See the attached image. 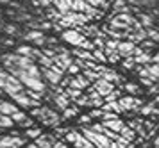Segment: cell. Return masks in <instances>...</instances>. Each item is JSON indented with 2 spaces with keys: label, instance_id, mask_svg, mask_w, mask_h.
I'll return each instance as SVG.
<instances>
[{
  "label": "cell",
  "instance_id": "cell-1",
  "mask_svg": "<svg viewBox=\"0 0 159 148\" xmlns=\"http://www.w3.org/2000/svg\"><path fill=\"white\" fill-rule=\"evenodd\" d=\"M82 136L88 137V139L93 143L97 148H106V146H109V143H111V139H109L106 134H102V132H95V130L86 128V127L82 128Z\"/></svg>",
  "mask_w": 159,
  "mask_h": 148
},
{
  "label": "cell",
  "instance_id": "cell-2",
  "mask_svg": "<svg viewBox=\"0 0 159 148\" xmlns=\"http://www.w3.org/2000/svg\"><path fill=\"white\" fill-rule=\"evenodd\" d=\"M4 91L7 93L9 96H11V95H15V93H18V91H23V82L18 77H15V75H11V73H9L7 78H6Z\"/></svg>",
  "mask_w": 159,
  "mask_h": 148
},
{
  "label": "cell",
  "instance_id": "cell-3",
  "mask_svg": "<svg viewBox=\"0 0 159 148\" xmlns=\"http://www.w3.org/2000/svg\"><path fill=\"white\" fill-rule=\"evenodd\" d=\"M84 38H86V36L82 34V32H79L77 29H66L65 32H63V39H65L66 43L73 45V47H79Z\"/></svg>",
  "mask_w": 159,
  "mask_h": 148
},
{
  "label": "cell",
  "instance_id": "cell-4",
  "mask_svg": "<svg viewBox=\"0 0 159 148\" xmlns=\"http://www.w3.org/2000/svg\"><path fill=\"white\" fill-rule=\"evenodd\" d=\"M11 96H13V100L18 105H22V107H38L39 105V100H32L27 93H23V91H18L15 95H11Z\"/></svg>",
  "mask_w": 159,
  "mask_h": 148
},
{
  "label": "cell",
  "instance_id": "cell-5",
  "mask_svg": "<svg viewBox=\"0 0 159 148\" xmlns=\"http://www.w3.org/2000/svg\"><path fill=\"white\" fill-rule=\"evenodd\" d=\"M23 39H27V41H32L34 45H38V47H41V45H45L47 43V36L39 30V29H32V30H29L27 34L23 36Z\"/></svg>",
  "mask_w": 159,
  "mask_h": 148
},
{
  "label": "cell",
  "instance_id": "cell-6",
  "mask_svg": "<svg viewBox=\"0 0 159 148\" xmlns=\"http://www.w3.org/2000/svg\"><path fill=\"white\" fill-rule=\"evenodd\" d=\"M23 146V139L16 136H2L0 137V148H20Z\"/></svg>",
  "mask_w": 159,
  "mask_h": 148
},
{
  "label": "cell",
  "instance_id": "cell-7",
  "mask_svg": "<svg viewBox=\"0 0 159 148\" xmlns=\"http://www.w3.org/2000/svg\"><path fill=\"white\" fill-rule=\"evenodd\" d=\"M118 104L122 105L123 111H130V109H138V107L143 105V102L139 98H134V96H122L118 98Z\"/></svg>",
  "mask_w": 159,
  "mask_h": 148
},
{
  "label": "cell",
  "instance_id": "cell-8",
  "mask_svg": "<svg viewBox=\"0 0 159 148\" xmlns=\"http://www.w3.org/2000/svg\"><path fill=\"white\" fill-rule=\"evenodd\" d=\"M132 50H134V43L132 41H118V47H116V52L120 57H129L132 56Z\"/></svg>",
  "mask_w": 159,
  "mask_h": 148
},
{
  "label": "cell",
  "instance_id": "cell-9",
  "mask_svg": "<svg viewBox=\"0 0 159 148\" xmlns=\"http://www.w3.org/2000/svg\"><path fill=\"white\" fill-rule=\"evenodd\" d=\"M95 89H97V91L100 93L102 96H104V95H107L109 91H113V89H115V87H113V82H109V80H106V78H97V80H95V86H93Z\"/></svg>",
  "mask_w": 159,
  "mask_h": 148
},
{
  "label": "cell",
  "instance_id": "cell-10",
  "mask_svg": "<svg viewBox=\"0 0 159 148\" xmlns=\"http://www.w3.org/2000/svg\"><path fill=\"white\" fill-rule=\"evenodd\" d=\"M68 86H70V87H77V89H86L88 86H89V80H88L84 75H79V73H77L75 77L70 78V84Z\"/></svg>",
  "mask_w": 159,
  "mask_h": 148
},
{
  "label": "cell",
  "instance_id": "cell-11",
  "mask_svg": "<svg viewBox=\"0 0 159 148\" xmlns=\"http://www.w3.org/2000/svg\"><path fill=\"white\" fill-rule=\"evenodd\" d=\"M43 75H45V78H47V80H48L52 86H59L61 78H63V75L56 73V71L50 70V68H45V70H43Z\"/></svg>",
  "mask_w": 159,
  "mask_h": 148
},
{
  "label": "cell",
  "instance_id": "cell-12",
  "mask_svg": "<svg viewBox=\"0 0 159 148\" xmlns=\"http://www.w3.org/2000/svg\"><path fill=\"white\" fill-rule=\"evenodd\" d=\"M102 125L104 127H107V128H111V130H115V132H120L122 130V127L125 125L120 118H113V120H106V121H102Z\"/></svg>",
  "mask_w": 159,
  "mask_h": 148
},
{
  "label": "cell",
  "instance_id": "cell-13",
  "mask_svg": "<svg viewBox=\"0 0 159 148\" xmlns=\"http://www.w3.org/2000/svg\"><path fill=\"white\" fill-rule=\"evenodd\" d=\"M125 38H129V41H132V43H141L147 38V30L145 29H139V30H134V32H127V36Z\"/></svg>",
  "mask_w": 159,
  "mask_h": 148
},
{
  "label": "cell",
  "instance_id": "cell-14",
  "mask_svg": "<svg viewBox=\"0 0 159 148\" xmlns=\"http://www.w3.org/2000/svg\"><path fill=\"white\" fill-rule=\"evenodd\" d=\"M102 111H113V113H123L122 105L118 104V100H113V102H104L102 104Z\"/></svg>",
  "mask_w": 159,
  "mask_h": 148
},
{
  "label": "cell",
  "instance_id": "cell-15",
  "mask_svg": "<svg viewBox=\"0 0 159 148\" xmlns=\"http://www.w3.org/2000/svg\"><path fill=\"white\" fill-rule=\"evenodd\" d=\"M54 143V136H38L36 137V145L39 148H52Z\"/></svg>",
  "mask_w": 159,
  "mask_h": 148
},
{
  "label": "cell",
  "instance_id": "cell-16",
  "mask_svg": "<svg viewBox=\"0 0 159 148\" xmlns=\"http://www.w3.org/2000/svg\"><path fill=\"white\" fill-rule=\"evenodd\" d=\"M118 134L122 136V137H125L127 141H130V143H132V139L136 137V130H134L132 127H127V125H123V127H122V130H120Z\"/></svg>",
  "mask_w": 159,
  "mask_h": 148
},
{
  "label": "cell",
  "instance_id": "cell-17",
  "mask_svg": "<svg viewBox=\"0 0 159 148\" xmlns=\"http://www.w3.org/2000/svg\"><path fill=\"white\" fill-rule=\"evenodd\" d=\"M54 102L57 104L59 109H66V107H68V104H70V98H68V96L65 95V91H63V93H59V95H56V96H54Z\"/></svg>",
  "mask_w": 159,
  "mask_h": 148
},
{
  "label": "cell",
  "instance_id": "cell-18",
  "mask_svg": "<svg viewBox=\"0 0 159 148\" xmlns=\"http://www.w3.org/2000/svg\"><path fill=\"white\" fill-rule=\"evenodd\" d=\"M73 54L77 57H80V59H84V61H95L93 59V54H91V50H84V48H77V50H73Z\"/></svg>",
  "mask_w": 159,
  "mask_h": 148
},
{
  "label": "cell",
  "instance_id": "cell-19",
  "mask_svg": "<svg viewBox=\"0 0 159 148\" xmlns=\"http://www.w3.org/2000/svg\"><path fill=\"white\" fill-rule=\"evenodd\" d=\"M52 2H54L56 9H57L61 14H66L68 11H72V9H70V4H68V2H65V0H52Z\"/></svg>",
  "mask_w": 159,
  "mask_h": 148
},
{
  "label": "cell",
  "instance_id": "cell-20",
  "mask_svg": "<svg viewBox=\"0 0 159 148\" xmlns=\"http://www.w3.org/2000/svg\"><path fill=\"white\" fill-rule=\"evenodd\" d=\"M88 6H89V4H88L86 0H73L70 9H72V11H80V13H84L88 9Z\"/></svg>",
  "mask_w": 159,
  "mask_h": 148
},
{
  "label": "cell",
  "instance_id": "cell-21",
  "mask_svg": "<svg viewBox=\"0 0 159 148\" xmlns=\"http://www.w3.org/2000/svg\"><path fill=\"white\" fill-rule=\"evenodd\" d=\"M15 111H16L15 104H9V102H0V114H7V116H11Z\"/></svg>",
  "mask_w": 159,
  "mask_h": 148
},
{
  "label": "cell",
  "instance_id": "cell-22",
  "mask_svg": "<svg viewBox=\"0 0 159 148\" xmlns=\"http://www.w3.org/2000/svg\"><path fill=\"white\" fill-rule=\"evenodd\" d=\"M132 57H134V63L136 64H148V63H152V57H150L148 52H141L139 56H132Z\"/></svg>",
  "mask_w": 159,
  "mask_h": 148
},
{
  "label": "cell",
  "instance_id": "cell-23",
  "mask_svg": "<svg viewBox=\"0 0 159 148\" xmlns=\"http://www.w3.org/2000/svg\"><path fill=\"white\" fill-rule=\"evenodd\" d=\"M65 95L68 96V98L77 100V98L80 96V95H82V89H77V87H70V86H68V87L65 89Z\"/></svg>",
  "mask_w": 159,
  "mask_h": 148
},
{
  "label": "cell",
  "instance_id": "cell-24",
  "mask_svg": "<svg viewBox=\"0 0 159 148\" xmlns=\"http://www.w3.org/2000/svg\"><path fill=\"white\" fill-rule=\"evenodd\" d=\"M156 104L154 102H150V104H145V105H141V109H139V114H143V116H150V114H154V111H156Z\"/></svg>",
  "mask_w": 159,
  "mask_h": 148
},
{
  "label": "cell",
  "instance_id": "cell-25",
  "mask_svg": "<svg viewBox=\"0 0 159 148\" xmlns=\"http://www.w3.org/2000/svg\"><path fill=\"white\" fill-rule=\"evenodd\" d=\"M91 54H93L95 61H100V63H106V61H107V57H106V54H104V50L102 48H93L91 50Z\"/></svg>",
  "mask_w": 159,
  "mask_h": 148
},
{
  "label": "cell",
  "instance_id": "cell-26",
  "mask_svg": "<svg viewBox=\"0 0 159 148\" xmlns=\"http://www.w3.org/2000/svg\"><path fill=\"white\" fill-rule=\"evenodd\" d=\"M139 23H141V25H143L145 29L147 27H152V25H154V18H152V16H148V14H139Z\"/></svg>",
  "mask_w": 159,
  "mask_h": 148
},
{
  "label": "cell",
  "instance_id": "cell-27",
  "mask_svg": "<svg viewBox=\"0 0 159 148\" xmlns=\"http://www.w3.org/2000/svg\"><path fill=\"white\" fill-rule=\"evenodd\" d=\"M13 123H15V121L11 120V116H7V114H0V127L2 128L13 127Z\"/></svg>",
  "mask_w": 159,
  "mask_h": 148
},
{
  "label": "cell",
  "instance_id": "cell-28",
  "mask_svg": "<svg viewBox=\"0 0 159 148\" xmlns=\"http://www.w3.org/2000/svg\"><path fill=\"white\" fill-rule=\"evenodd\" d=\"M25 118H27V114L23 113V111H18V109H16L15 113L11 114V120L15 121V123H22V121L25 120Z\"/></svg>",
  "mask_w": 159,
  "mask_h": 148
},
{
  "label": "cell",
  "instance_id": "cell-29",
  "mask_svg": "<svg viewBox=\"0 0 159 148\" xmlns=\"http://www.w3.org/2000/svg\"><path fill=\"white\" fill-rule=\"evenodd\" d=\"M145 30H147V38H150L152 41L159 43V30H156V29H152V27H147Z\"/></svg>",
  "mask_w": 159,
  "mask_h": 148
},
{
  "label": "cell",
  "instance_id": "cell-30",
  "mask_svg": "<svg viewBox=\"0 0 159 148\" xmlns=\"http://www.w3.org/2000/svg\"><path fill=\"white\" fill-rule=\"evenodd\" d=\"M38 63L41 64V66H45V68H50V66H52V57L41 54V56L38 57Z\"/></svg>",
  "mask_w": 159,
  "mask_h": 148
},
{
  "label": "cell",
  "instance_id": "cell-31",
  "mask_svg": "<svg viewBox=\"0 0 159 148\" xmlns=\"http://www.w3.org/2000/svg\"><path fill=\"white\" fill-rule=\"evenodd\" d=\"M118 96H120V91H118V89H113V91H109L107 95H104L102 98H104V102H113V100H118Z\"/></svg>",
  "mask_w": 159,
  "mask_h": 148
},
{
  "label": "cell",
  "instance_id": "cell-32",
  "mask_svg": "<svg viewBox=\"0 0 159 148\" xmlns=\"http://www.w3.org/2000/svg\"><path fill=\"white\" fill-rule=\"evenodd\" d=\"M84 77L88 78V80H97V78H100V73L95 70H89V68H86V71H84Z\"/></svg>",
  "mask_w": 159,
  "mask_h": 148
},
{
  "label": "cell",
  "instance_id": "cell-33",
  "mask_svg": "<svg viewBox=\"0 0 159 148\" xmlns=\"http://www.w3.org/2000/svg\"><path fill=\"white\" fill-rule=\"evenodd\" d=\"M89 6H93V7H107L109 6V2L107 0H86Z\"/></svg>",
  "mask_w": 159,
  "mask_h": 148
},
{
  "label": "cell",
  "instance_id": "cell-34",
  "mask_svg": "<svg viewBox=\"0 0 159 148\" xmlns=\"http://www.w3.org/2000/svg\"><path fill=\"white\" fill-rule=\"evenodd\" d=\"M25 136H27V137H38V136H41V130H39V128H30V127H27V130H25Z\"/></svg>",
  "mask_w": 159,
  "mask_h": 148
},
{
  "label": "cell",
  "instance_id": "cell-35",
  "mask_svg": "<svg viewBox=\"0 0 159 148\" xmlns=\"http://www.w3.org/2000/svg\"><path fill=\"white\" fill-rule=\"evenodd\" d=\"M154 47H156V41H152L150 38H148V39L145 38L143 41H141V48L143 50H150V48H154Z\"/></svg>",
  "mask_w": 159,
  "mask_h": 148
},
{
  "label": "cell",
  "instance_id": "cell-36",
  "mask_svg": "<svg viewBox=\"0 0 159 148\" xmlns=\"http://www.w3.org/2000/svg\"><path fill=\"white\" fill-rule=\"evenodd\" d=\"M79 47H80V48H84V50H93V48H95L93 41H89V39H86V38L82 39V43H80Z\"/></svg>",
  "mask_w": 159,
  "mask_h": 148
},
{
  "label": "cell",
  "instance_id": "cell-37",
  "mask_svg": "<svg viewBox=\"0 0 159 148\" xmlns=\"http://www.w3.org/2000/svg\"><path fill=\"white\" fill-rule=\"evenodd\" d=\"M25 93H27L32 100H41V95H43L41 91H34V89H27Z\"/></svg>",
  "mask_w": 159,
  "mask_h": 148
},
{
  "label": "cell",
  "instance_id": "cell-38",
  "mask_svg": "<svg viewBox=\"0 0 159 148\" xmlns=\"http://www.w3.org/2000/svg\"><path fill=\"white\" fill-rule=\"evenodd\" d=\"M113 118H118V113H113V111H104L102 113V120H113Z\"/></svg>",
  "mask_w": 159,
  "mask_h": 148
},
{
  "label": "cell",
  "instance_id": "cell-39",
  "mask_svg": "<svg viewBox=\"0 0 159 148\" xmlns=\"http://www.w3.org/2000/svg\"><path fill=\"white\" fill-rule=\"evenodd\" d=\"M63 111H65V114H63L65 118H72V116L77 114V109H75V107H66V109H63Z\"/></svg>",
  "mask_w": 159,
  "mask_h": 148
},
{
  "label": "cell",
  "instance_id": "cell-40",
  "mask_svg": "<svg viewBox=\"0 0 159 148\" xmlns=\"http://www.w3.org/2000/svg\"><path fill=\"white\" fill-rule=\"evenodd\" d=\"M104 134L107 136V137L111 139V141H115L116 137H118V132H115V130H111V128H107V127L104 128Z\"/></svg>",
  "mask_w": 159,
  "mask_h": 148
},
{
  "label": "cell",
  "instance_id": "cell-41",
  "mask_svg": "<svg viewBox=\"0 0 159 148\" xmlns=\"http://www.w3.org/2000/svg\"><path fill=\"white\" fill-rule=\"evenodd\" d=\"M118 41H120V39H107V41H106V48H111V50H116V47H118Z\"/></svg>",
  "mask_w": 159,
  "mask_h": 148
},
{
  "label": "cell",
  "instance_id": "cell-42",
  "mask_svg": "<svg viewBox=\"0 0 159 148\" xmlns=\"http://www.w3.org/2000/svg\"><path fill=\"white\" fill-rule=\"evenodd\" d=\"M134 57L132 56H129L127 57V59H125V61H123V68H127V70H130V68H132V66H134Z\"/></svg>",
  "mask_w": 159,
  "mask_h": 148
},
{
  "label": "cell",
  "instance_id": "cell-43",
  "mask_svg": "<svg viewBox=\"0 0 159 148\" xmlns=\"http://www.w3.org/2000/svg\"><path fill=\"white\" fill-rule=\"evenodd\" d=\"M79 66H77V64L75 63H72L70 64V66H68V68H66V71H68V73H70V75H77V73H79Z\"/></svg>",
  "mask_w": 159,
  "mask_h": 148
},
{
  "label": "cell",
  "instance_id": "cell-44",
  "mask_svg": "<svg viewBox=\"0 0 159 148\" xmlns=\"http://www.w3.org/2000/svg\"><path fill=\"white\" fill-rule=\"evenodd\" d=\"M125 89L129 93H139V87H138L136 84H132V82H129V84H125Z\"/></svg>",
  "mask_w": 159,
  "mask_h": 148
},
{
  "label": "cell",
  "instance_id": "cell-45",
  "mask_svg": "<svg viewBox=\"0 0 159 148\" xmlns=\"http://www.w3.org/2000/svg\"><path fill=\"white\" fill-rule=\"evenodd\" d=\"M102 113H104V111H102V107H100V109H93V111L89 113V116H91V118H102Z\"/></svg>",
  "mask_w": 159,
  "mask_h": 148
},
{
  "label": "cell",
  "instance_id": "cell-46",
  "mask_svg": "<svg viewBox=\"0 0 159 148\" xmlns=\"http://www.w3.org/2000/svg\"><path fill=\"white\" fill-rule=\"evenodd\" d=\"M89 128H91V130H95V132H102V134H104V128H106V127H104L102 123H95L93 127H89Z\"/></svg>",
  "mask_w": 159,
  "mask_h": 148
},
{
  "label": "cell",
  "instance_id": "cell-47",
  "mask_svg": "<svg viewBox=\"0 0 159 148\" xmlns=\"http://www.w3.org/2000/svg\"><path fill=\"white\" fill-rule=\"evenodd\" d=\"M6 32H7V34H16L18 30H16L15 25H6Z\"/></svg>",
  "mask_w": 159,
  "mask_h": 148
},
{
  "label": "cell",
  "instance_id": "cell-48",
  "mask_svg": "<svg viewBox=\"0 0 159 148\" xmlns=\"http://www.w3.org/2000/svg\"><path fill=\"white\" fill-rule=\"evenodd\" d=\"M41 54H45V56H48V57H54L56 56V50H52V48H45Z\"/></svg>",
  "mask_w": 159,
  "mask_h": 148
},
{
  "label": "cell",
  "instance_id": "cell-49",
  "mask_svg": "<svg viewBox=\"0 0 159 148\" xmlns=\"http://www.w3.org/2000/svg\"><path fill=\"white\" fill-rule=\"evenodd\" d=\"M52 148H68L65 145V143H61V141H54L52 143Z\"/></svg>",
  "mask_w": 159,
  "mask_h": 148
},
{
  "label": "cell",
  "instance_id": "cell-50",
  "mask_svg": "<svg viewBox=\"0 0 159 148\" xmlns=\"http://www.w3.org/2000/svg\"><path fill=\"white\" fill-rule=\"evenodd\" d=\"M39 29H41V30H48V29H52V23H48V21L39 23Z\"/></svg>",
  "mask_w": 159,
  "mask_h": 148
},
{
  "label": "cell",
  "instance_id": "cell-51",
  "mask_svg": "<svg viewBox=\"0 0 159 148\" xmlns=\"http://www.w3.org/2000/svg\"><path fill=\"white\" fill-rule=\"evenodd\" d=\"M122 6H125V0H116L115 2V11L118 9V7H122Z\"/></svg>",
  "mask_w": 159,
  "mask_h": 148
},
{
  "label": "cell",
  "instance_id": "cell-52",
  "mask_svg": "<svg viewBox=\"0 0 159 148\" xmlns=\"http://www.w3.org/2000/svg\"><path fill=\"white\" fill-rule=\"evenodd\" d=\"M141 4H143V6H156V0H143V2H141Z\"/></svg>",
  "mask_w": 159,
  "mask_h": 148
},
{
  "label": "cell",
  "instance_id": "cell-53",
  "mask_svg": "<svg viewBox=\"0 0 159 148\" xmlns=\"http://www.w3.org/2000/svg\"><path fill=\"white\" fill-rule=\"evenodd\" d=\"M89 120H91V116H89V114H86V116H80V123H88Z\"/></svg>",
  "mask_w": 159,
  "mask_h": 148
},
{
  "label": "cell",
  "instance_id": "cell-54",
  "mask_svg": "<svg viewBox=\"0 0 159 148\" xmlns=\"http://www.w3.org/2000/svg\"><path fill=\"white\" fill-rule=\"evenodd\" d=\"M38 4H41V6H45V7H48V6H50V0H38Z\"/></svg>",
  "mask_w": 159,
  "mask_h": 148
},
{
  "label": "cell",
  "instance_id": "cell-55",
  "mask_svg": "<svg viewBox=\"0 0 159 148\" xmlns=\"http://www.w3.org/2000/svg\"><path fill=\"white\" fill-rule=\"evenodd\" d=\"M152 63H156V64H159V52L156 54V56L152 57Z\"/></svg>",
  "mask_w": 159,
  "mask_h": 148
},
{
  "label": "cell",
  "instance_id": "cell-56",
  "mask_svg": "<svg viewBox=\"0 0 159 148\" xmlns=\"http://www.w3.org/2000/svg\"><path fill=\"white\" fill-rule=\"evenodd\" d=\"M106 148H120V146L116 145V141H111V143H109V146H106Z\"/></svg>",
  "mask_w": 159,
  "mask_h": 148
},
{
  "label": "cell",
  "instance_id": "cell-57",
  "mask_svg": "<svg viewBox=\"0 0 159 148\" xmlns=\"http://www.w3.org/2000/svg\"><path fill=\"white\" fill-rule=\"evenodd\" d=\"M154 146H159V136L156 137V139H154Z\"/></svg>",
  "mask_w": 159,
  "mask_h": 148
},
{
  "label": "cell",
  "instance_id": "cell-58",
  "mask_svg": "<svg viewBox=\"0 0 159 148\" xmlns=\"http://www.w3.org/2000/svg\"><path fill=\"white\" fill-rule=\"evenodd\" d=\"M154 104H156V105L159 107V95H157V96H156V100H154Z\"/></svg>",
  "mask_w": 159,
  "mask_h": 148
},
{
  "label": "cell",
  "instance_id": "cell-59",
  "mask_svg": "<svg viewBox=\"0 0 159 148\" xmlns=\"http://www.w3.org/2000/svg\"><path fill=\"white\" fill-rule=\"evenodd\" d=\"M27 148H39V146H38L36 143H34V145H29V146H27Z\"/></svg>",
  "mask_w": 159,
  "mask_h": 148
},
{
  "label": "cell",
  "instance_id": "cell-60",
  "mask_svg": "<svg viewBox=\"0 0 159 148\" xmlns=\"http://www.w3.org/2000/svg\"><path fill=\"white\" fill-rule=\"evenodd\" d=\"M65 2H68V4H70V6H72V2H73V0H65Z\"/></svg>",
  "mask_w": 159,
  "mask_h": 148
},
{
  "label": "cell",
  "instance_id": "cell-61",
  "mask_svg": "<svg viewBox=\"0 0 159 148\" xmlns=\"http://www.w3.org/2000/svg\"><path fill=\"white\" fill-rule=\"evenodd\" d=\"M0 91H2V89H0Z\"/></svg>",
  "mask_w": 159,
  "mask_h": 148
},
{
  "label": "cell",
  "instance_id": "cell-62",
  "mask_svg": "<svg viewBox=\"0 0 159 148\" xmlns=\"http://www.w3.org/2000/svg\"><path fill=\"white\" fill-rule=\"evenodd\" d=\"M107 2H109V0H107Z\"/></svg>",
  "mask_w": 159,
  "mask_h": 148
}]
</instances>
